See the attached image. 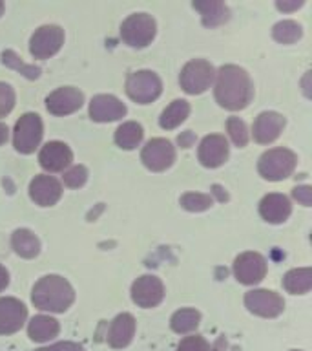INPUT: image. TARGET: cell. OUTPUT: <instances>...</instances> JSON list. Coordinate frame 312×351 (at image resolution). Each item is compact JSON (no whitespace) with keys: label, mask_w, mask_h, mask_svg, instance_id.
Wrapping results in <instances>:
<instances>
[{"label":"cell","mask_w":312,"mask_h":351,"mask_svg":"<svg viewBox=\"0 0 312 351\" xmlns=\"http://www.w3.org/2000/svg\"><path fill=\"white\" fill-rule=\"evenodd\" d=\"M254 97L250 75L243 68L234 64H226L219 68L216 79V101L223 108L237 112L246 108Z\"/></svg>","instance_id":"obj_1"},{"label":"cell","mask_w":312,"mask_h":351,"mask_svg":"<svg viewBox=\"0 0 312 351\" xmlns=\"http://www.w3.org/2000/svg\"><path fill=\"white\" fill-rule=\"evenodd\" d=\"M75 300V291L70 282L59 274H48L35 284L31 302L37 309L49 313H64Z\"/></svg>","instance_id":"obj_2"},{"label":"cell","mask_w":312,"mask_h":351,"mask_svg":"<svg viewBox=\"0 0 312 351\" xmlns=\"http://www.w3.org/2000/svg\"><path fill=\"white\" fill-rule=\"evenodd\" d=\"M298 158L289 148H270L263 154L257 163L259 174L268 181L287 180L296 169Z\"/></svg>","instance_id":"obj_3"},{"label":"cell","mask_w":312,"mask_h":351,"mask_svg":"<svg viewBox=\"0 0 312 351\" xmlns=\"http://www.w3.org/2000/svg\"><path fill=\"white\" fill-rule=\"evenodd\" d=\"M44 126L40 115L27 112L16 121L15 132H13V147L16 152L33 154L42 141Z\"/></svg>","instance_id":"obj_4"},{"label":"cell","mask_w":312,"mask_h":351,"mask_svg":"<svg viewBox=\"0 0 312 351\" xmlns=\"http://www.w3.org/2000/svg\"><path fill=\"white\" fill-rule=\"evenodd\" d=\"M163 92V82L157 73L150 70H141L130 73L126 79V93L131 101L139 104L153 103Z\"/></svg>","instance_id":"obj_5"},{"label":"cell","mask_w":312,"mask_h":351,"mask_svg":"<svg viewBox=\"0 0 312 351\" xmlns=\"http://www.w3.org/2000/svg\"><path fill=\"white\" fill-rule=\"evenodd\" d=\"M157 26L148 13L130 15L120 26V37L131 48H144L155 37Z\"/></svg>","instance_id":"obj_6"},{"label":"cell","mask_w":312,"mask_h":351,"mask_svg":"<svg viewBox=\"0 0 312 351\" xmlns=\"http://www.w3.org/2000/svg\"><path fill=\"white\" fill-rule=\"evenodd\" d=\"M216 77V70L208 60L196 59L190 60L185 68L181 70L179 82L181 88L190 95H199V93L207 92L210 84L213 82Z\"/></svg>","instance_id":"obj_7"},{"label":"cell","mask_w":312,"mask_h":351,"mask_svg":"<svg viewBox=\"0 0 312 351\" xmlns=\"http://www.w3.org/2000/svg\"><path fill=\"white\" fill-rule=\"evenodd\" d=\"M64 44V29L59 26H42L33 33L29 40V51L35 59H49L55 53H59V49Z\"/></svg>","instance_id":"obj_8"},{"label":"cell","mask_w":312,"mask_h":351,"mask_svg":"<svg viewBox=\"0 0 312 351\" xmlns=\"http://www.w3.org/2000/svg\"><path fill=\"white\" fill-rule=\"evenodd\" d=\"M142 163L152 172H163L170 169L175 161V148L168 139L155 137L146 143V147L142 148L141 154Z\"/></svg>","instance_id":"obj_9"},{"label":"cell","mask_w":312,"mask_h":351,"mask_svg":"<svg viewBox=\"0 0 312 351\" xmlns=\"http://www.w3.org/2000/svg\"><path fill=\"white\" fill-rule=\"evenodd\" d=\"M245 306L257 317L274 318L283 313L285 300L274 291L254 289L245 295Z\"/></svg>","instance_id":"obj_10"},{"label":"cell","mask_w":312,"mask_h":351,"mask_svg":"<svg viewBox=\"0 0 312 351\" xmlns=\"http://www.w3.org/2000/svg\"><path fill=\"white\" fill-rule=\"evenodd\" d=\"M234 274L237 282H241V284H259L267 276V260L259 252H243V254L235 258Z\"/></svg>","instance_id":"obj_11"},{"label":"cell","mask_w":312,"mask_h":351,"mask_svg":"<svg viewBox=\"0 0 312 351\" xmlns=\"http://www.w3.org/2000/svg\"><path fill=\"white\" fill-rule=\"evenodd\" d=\"M164 298V285L155 274H144L131 285V300L139 307L150 309L159 306Z\"/></svg>","instance_id":"obj_12"},{"label":"cell","mask_w":312,"mask_h":351,"mask_svg":"<svg viewBox=\"0 0 312 351\" xmlns=\"http://www.w3.org/2000/svg\"><path fill=\"white\" fill-rule=\"evenodd\" d=\"M197 158L203 167L207 169H218L229 159V141L221 134H212L207 136L199 145Z\"/></svg>","instance_id":"obj_13"},{"label":"cell","mask_w":312,"mask_h":351,"mask_svg":"<svg viewBox=\"0 0 312 351\" xmlns=\"http://www.w3.org/2000/svg\"><path fill=\"white\" fill-rule=\"evenodd\" d=\"M84 95L73 86H62L46 97V108L53 115H70L81 108Z\"/></svg>","instance_id":"obj_14"},{"label":"cell","mask_w":312,"mask_h":351,"mask_svg":"<svg viewBox=\"0 0 312 351\" xmlns=\"http://www.w3.org/2000/svg\"><path fill=\"white\" fill-rule=\"evenodd\" d=\"M38 161L40 167L48 172H64L73 161V152L66 143L49 141L38 154Z\"/></svg>","instance_id":"obj_15"},{"label":"cell","mask_w":312,"mask_h":351,"mask_svg":"<svg viewBox=\"0 0 312 351\" xmlns=\"http://www.w3.org/2000/svg\"><path fill=\"white\" fill-rule=\"evenodd\" d=\"M27 309L21 300L5 296L0 298V335H13L24 326Z\"/></svg>","instance_id":"obj_16"},{"label":"cell","mask_w":312,"mask_h":351,"mask_svg":"<svg viewBox=\"0 0 312 351\" xmlns=\"http://www.w3.org/2000/svg\"><path fill=\"white\" fill-rule=\"evenodd\" d=\"M29 196L40 207H51L62 196V185L53 176H35V180L29 183Z\"/></svg>","instance_id":"obj_17"},{"label":"cell","mask_w":312,"mask_h":351,"mask_svg":"<svg viewBox=\"0 0 312 351\" xmlns=\"http://www.w3.org/2000/svg\"><path fill=\"white\" fill-rule=\"evenodd\" d=\"M285 128V117L278 112H263L254 121L252 136L259 145H268L276 141Z\"/></svg>","instance_id":"obj_18"},{"label":"cell","mask_w":312,"mask_h":351,"mask_svg":"<svg viewBox=\"0 0 312 351\" xmlns=\"http://www.w3.org/2000/svg\"><path fill=\"white\" fill-rule=\"evenodd\" d=\"M126 115L125 103L114 95H95L90 103V117L97 123H109V121H119Z\"/></svg>","instance_id":"obj_19"},{"label":"cell","mask_w":312,"mask_h":351,"mask_svg":"<svg viewBox=\"0 0 312 351\" xmlns=\"http://www.w3.org/2000/svg\"><path fill=\"white\" fill-rule=\"evenodd\" d=\"M290 213H292V205H290V199L285 194L272 192V194H267L263 197L261 203H259V214L268 223H283V221L289 219Z\"/></svg>","instance_id":"obj_20"},{"label":"cell","mask_w":312,"mask_h":351,"mask_svg":"<svg viewBox=\"0 0 312 351\" xmlns=\"http://www.w3.org/2000/svg\"><path fill=\"white\" fill-rule=\"evenodd\" d=\"M135 335V318L130 313H120L114 318L108 331V344L115 350L126 348Z\"/></svg>","instance_id":"obj_21"},{"label":"cell","mask_w":312,"mask_h":351,"mask_svg":"<svg viewBox=\"0 0 312 351\" xmlns=\"http://www.w3.org/2000/svg\"><path fill=\"white\" fill-rule=\"evenodd\" d=\"M60 331L59 322L51 317L46 315H37L31 318V322L27 326V335L33 342H48V340L55 339Z\"/></svg>","instance_id":"obj_22"},{"label":"cell","mask_w":312,"mask_h":351,"mask_svg":"<svg viewBox=\"0 0 312 351\" xmlns=\"http://www.w3.org/2000/svg\"><path fill=\"white\" fill-rule=\"evenodd\" d=\"M194 8L201 13L203 24L208 27H216L219 26V24H223V22L229 21V16H230L229 8H226L223 2H218V0L194 2Z\"/></svg>","instance_id":"obj_23"},{"label":"cell","mask_w":312,"mask_h":351,"mask_svg":"<svg viewBox=\"0 0 312 351\" xmlns=\"http://www.w3.org/2000/svg\"><path fill=\"white\" fill-rule=\"evenodd\" d=\"M188 115H190V104L183 99H175L174 103L163 110V114L159 117V125L164 130H174L181 123H185Z\"/></svg>","instance_id":"obj_24"},{"label":"cell","mask_w":312,"mask_h":351,"mask_svg":"<svg viewBox=\"0 0 312 351\" xmlns=\"http://www.w3.org/2000/svg\"><path fill=\"white\" fill-rule=\"evenodd\" d=\"M11 245L15 252L22 258H35L40 251V241L29 229H18L13 232Z\"/></svg>","instance_id":"obj_25"},{"label":"cell","mask_w":312,"mask_h":351,"mask_svg":"<svg viewBox=\"0 0 312 351\" xmlns=\"http://www.w3.org/2000/svg\"><path fill=\"white\" fill-rule=\"evenodd\" d=\"M142 137H144V130L142 126L135 121H128V123H122V125L117 128L115 132V143L117 147L125 148V150H133L141 145Z\"/></svg>","instance_id":"obj_26"},{"label":"cell","mask_w":312,"mask_h":351,"mask_svg":"<svg viewBox=\"0 0 312 351\" xmlns=\"http://www.w3.org/2000/svg\"><path fill=\"white\" fill-rule=\"evenodd\" d=\"M283 287L292 295H305L312 287V271L309 267L292 269L285 274Z\"/></svg>","instance_id":"obj_27"},{"label":"cell","mask_w":312,"mask_h":351,"mask_svg":"<svg viewBox=\"0 0 312 351\" xmlns=\"http://www.w3.org/2000/svg\"><path fill=\"white\" fill-rule=\"evenodd\" d=\"M201 322V315L196 309H179L174 313V317L170 320V326L175 333L186 335L196 331L197 326Z\"/></svg>","instance_id":"obj_28"},{"label":"cell","mask_w":312,"mask_h":351,"mask_svg":"<svg viewBox=\"0 0 312 351\" xmlns=\"http://www.w3.org/2000/svg\"><path fill=\"white\" fill-rule=\"evenodd\" d=\"M303 29L296 21H281L272 27V37L281 44H292L300 40Z\"/></svg>","instance_id":"obj_29"},{"label":"cell","mask_w":312,"mask_h":351,"mask_svg":"<svg viewBox=\"0 0 312 351\" xmlns=\"http://www.w3.org/2000/svg\"><path fill=\"white\" fill-rule=\"evenodd\" d=\"M2 62H4L5 66H10V68H13V70L21 71L22 75L27 77V79H38V75H40V68H37V66H31V64H26L24 60L18 57V55L15 53V51H11V49H5V51H2Z\"/></svg>","instance_id":"obj_30"},{"label":"cell","mask_w":312,"mask_h":351,"mask_svg":"<svg viewBox=\"0 0 312 351\" xmlns=\"http://www.w3.org/2000/svg\"><path fill=\"white\" fill-rule=\"evenodd\" d=\"M212 196L210 194H201V192H186L181 196V207L190 210V213H203L212 207Z\"/></svg>","instance_id":"obj_31"},{"label":"cell","mask_w":312,"mask_h":351,"mask_svg":"<svg viewBox=\"0 0 312 351\" xmlns=\"http://www.w3.org/2000/svg\"><path fill=\"white\" fill-rule=\"evenodd\" d=\"M226 130H229L230 139L234 141L235 147H246V143H248V128H246L245 121L239 119V117H229L226 121Z\"/></svg>","instance_id":"obj_32"},{"label":"cell","mask_w":312,"mask_h":351,"mask_svg":"<svg viewBox=\"0 0 312 351\" xmlns=\"http://www.w3.org/2000/svg\"><path fill=\"white\" fill-rule=\"evenodd\" d=\"M88 180V170L86 167H82V165H77L73 169L66 170L64 176H62V181H64V185H68L70 189H79L86 183Z\"/></svg>","instance_id":"obj_33"},{"label":"cell","mask_w":312,"mask_h":351,"mask_svg":"<svg viewBox=\"0 0 312 351\" xmlns=\"http://www.w3.org/2000/svg\"><path fill=\"white\" fill-rule=\"evenodd\" d=\"M13 106H15V90L10 84L0 82V117L10 114Z\"/></svg>","instance_id":"obj_34"},{"label":"cell","mask_w":312,"mask_h":351,"mask_svg":"<svg viewBox=\"0 0 312 351\" xmlns=\"http://www.w3.org/2000/svg\"><path fill=\"white\" fill-rule=\"evenodd\" d=\"M177 351H210V346L201 335H192L181 340Z\"/></svg>","instance_id":"obj_35"},{"label":"cell","mask_w":312,"mask_h":351,"mask_svg":"<svg viewBox=\"0 0 312 351\" xmlns=\"http://www.w3.org/2000/svg\"><path fill=\"white\" fill-rule=\"evenodd\" d=\"M292 196H294V199H298L301 205H305V207H311L312 205V189L309 185L296 186L294 191H292Z\"/></svg>","instance_id":"obj_36"},{"label":"cell","mask_w":312,"mask_h":351,"mask_svg":"<svg viewBox=\"0 0 312 351\" xmlns=\"http://www.w3.org/2000/svg\"><path fill=\"white\" fill-rule=\"evenodd\" d=\"M35 351H84L82 346L75 344V342H59V344L48 346V348H40Z\"/></svg>","instance_id":"obj_37"},{"label":"cell","mask_w":312,"mask_h":351,"mask_svg":"<svg viewBox=\"0 0 312 351\" xmlns=\"http://www.w3.org/2000/svg\"><path fill=\"white\" fill-rule=\"evenodd\" d=\"M305 4L303 0H292V2H287V0H278L276 2V8H278L279 11H296V10H300L301 5Z\"/></svg>","instance_id":"obj_38"},{"label":"cell","mask_w":312,"mask_h":351,"mask_svg":"<svg viewBox=\"0 0 312 351\" xmlns=\"http://www.w3.org/2000/svg\"><path fill=\"white\" fill-rule=\"evenodd\" d=\"M194 141H196V137H194V134H192V132H185L183 136H179V145L183 148L192 147V143Z\"/></svg>","instance_id":"obj_39"},{"label":"cell","mask_w":312,"mask_h":351,"mask_svg":"<svg viewBox=\"0 0 312 351\" xmlns=\"http://www.w3.org/2000/svg\"><path fill=\"white\" fill-rule=\"evenodd\" d=\"M8 284H10V273L4 265H0V291H4Z\"/></svg>","instance_id":"obj_40"},{"label":"cell","mask_w":312,"mask_h":351,"mask_svg":"<svg viewBox=\"0 0 312 351\" xmlns=\"http://www.w3.org/2000/svg\"><path fill=\"white\" fill-rule=\"evenodd\" d=\"M8 137H10V130H8V126L4 123H0V145H4L8 141Z\"/></svg>","instance_id":"obj_41"},{"label":"cell","mask_w":312,"mask_h":351,"mask_svg":"<svg viewBox=\"0 0 312 351\" xmlns=\"http://www.w3.org/2000/svg\"><path fill=\"white\" fill-rule=\"evenodd\" d=\"M224 346H226V342H224L223 339H219L218 342H216V346H213L212 351H224V350H221V348H224Z\"/></svg>","instance_id":"obj_42"},{"label":"cell","mask_w":312,"mask_h":351,"mask_svg":"<svg viewBox=\"0 0 312 351\" xmlns=\"http://www.w3.org/2000/svg\"><path fill=\"white\" fill-rule=\"evenodd\" d=\"M4 13V2H0V15Z\"/></svg>","instance_id":"obj_43"},{"label":"cell","mask_w":312,"mask_h":351,"mask_svg":"<svg viewBox=\"0 0 312 351\" xmlns=\"http://www.w3.org/2000/svg\"><path fill=\"white\" fill-rule=\"evenodd\" d=\"M292 351H300V350H292Z\"/></svg>","instance_id":"obj_44"}]
</instances>
